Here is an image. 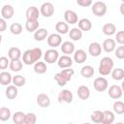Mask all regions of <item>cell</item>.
Returning <instances> with one entry per match:
<instances>
[{
  "instance_id": "6da1fadb",
  "label": "cell",
  "mask_w": 124,
  "mask_h": 124,
  "mask_svg": "<svg viewBox=\"0 0 124 124\" xmlns=\"http://www.w3.org/2000/svg\"><path fill=\"white\" fill-rule=\"evenodd\" d=\"M112 67H113V60L108 56L103 57L99 65V73L102 76H107L111 72Z\"/></svg>"
},
{
  "instance_id": "7a4b0ae2",
  "label": "cell",
  "mask_w": 124,
  "mask_h": 124,
  "mask_svg": "<svg viewBox=\"0 0 124 124\" xmlns=\"http://www.w3.org/2000/svg\"><path fill=\"white\" fill-rule=\"evenodd\" d=\"M92 13L97 16H103L107 13V5L104 1H96L92 6Z\"/></svg>"
},
{
  "instance_id": "3957f363",
  "label": "cell",
  "mask_w": 124,
  "mask_h": 124,
  "mask_svg": "<svg viewBox=\"0 0 124 124\" xmlns=\"http://www.w3.org/2000/svg\"><path fill=\"white\" fill-rule=\"evenodd\" d=\"M41 14L46 16V17H49L53 15L54 13V6L51 2H45L42 4L41 6Z\"/></svg>"
},
{
  "instance_id": "277c9868",
  "label": "cell",
  "mask_w": 124,
  "mask_h": 124,
  "mask_svg": "<svg viewBox=\"0 0 124 124\" xmlns=\"http://www.w3.org/2000/svg\"><path fill=\"white\" fill-rule=\"evenodd\" d=\"M58 57H59L58 51H57L56 49H54V48L47 49V50L46 51V53H45V56H44L45 61H46V63H49V64H52V63L56 62V60L59 59Z\"/></svg>"
},
{
  "instance_id": "5b68a950",
  "label": "cell",
  "mask_w": 124,
  "mask_h": 124,
  "mask_svg": "<svg viewBox=\"0 0 124 124\" xmlns=\"http://www.w3.org/2000/svg\"><path fill=\"white\" fill-rule=\"evenodd\" d=\"M93 85L97 91L103 92L108 88V80L105 78H95Z\"/></svg>"
},
{
  "instance_id": "8992f818",
  "label": "cell",
  "mask_w": 124,
  "mask_h": 124,
  "mask_svg": "<svg viewBox=\"0 0 124 124\" xmlns=\"http://www.w3.org/2000/svg\"><path fill=\"white\" fill-rule=\"evenodd\" d=\"M27 20H38L39 18V10L36 6H30L27 8L25 13Z\"/></svg>"
},
{
  "instance_id": "52a82bcc",
  "label": "cell",
  "mask_w": 124,
  "mask_h": 124,
  "mask_svg": "<svg viewBox=\"0 0 124 124\" xmlns=\"http://www.w3.org/2000/svg\"><path fill=\"white\" fill-rule=\"evenodd\" d=\"M72 101H73V93L70 90L64 89L61 92H59V95H58V102L59 103L65 102V103H68L69 104Z\"/></svg>"
},
{
  "instance_id": "ba28073f",
  "label": "cell",
  "mask_w": 124,
  "mask_h": 124,
  "mask_svg": "<svg viewBox=\"0 0 124 124\" xmlns=\"http://www.w3.org/2000/svg\"><path fill=\"white\" fill-rule=\"evenodd\" d=\"M61 42H62L61 36H60V34H57V33L50 34L47 38V44L49 46H52V47H56V46H60Z\"/></svg>"
},
{
  "instance_id": "9c48e42d",
  "label": "cell",
  "mask_w": 124,
  "mask_h": 124,
  "mask_svg": "<svg viewBox=\"0 0 124 124\" xmlns=\"http://www.w3.org/2000/svg\"><path fill=\"white\" fill-rule=\"evenodd\" d=\"M64 17H65V20L67 21V23L75 24L78 22V15L73 10H66L64 13Z\"/></svg>"
},
{
  "instance_id": "30bf717a",
  "label": "cell",
  "mask_w": 124,
  "mask_h": 124,
  "mask_svg": "<svg viewBox=\"0 0 124 124\" xmlns=\"http://www.w3.org/2000/svg\"><path fill=\"white\" fill-rule=\"evenodd\" d=\"M88 51H89V54H91V56H94V57H97L101 54L102 52V47H101V45L97 42H93L89 45V47H88Z\"/></svg>"
},
{
  "instance_id": "8fae6325",
  "label": "cell",
  "mask_w": 124,
  "mask_h": 124,
  "mask_svg": "<svg viewBox=\"0 0 124 124\" xmlns=\"http://www.w3.org/2000/svg\"><path fill=\"white\" fill-rule=\"evenodd\" d=\"M37 104L42 108H46L50 105V99L46 94L40 93L37 96Z\"/></svg>"
},
{
  "instance_id": "7c38bea8",
  "label": "cell",
  "mask_w": 124,
  "mask_h": 124,
  "mask_svg": "<svg viewBox=\"0 0 124 124\" xmlns=\"http://www.w3.org/2000/svg\"><path fill=\"white\" fill-rule=\"evenodd\" d=\"M122 88L118 85H111L108 89V95L112 99H118L122 96Z\"/></svg>"
},
{
  "instance_id": "4fadbf2b",
  "label": "cell",
  "mask_w": 124,
  "mask_h": 124,
  "mask_svg": "<svg viewBox=\"0 0 124 124\" xmlns=\"http://www.w3.org/2000/svg\"><path fill=\"white\" fill-rule=\"evenodd\" d=\"M78 96L81 100H87L90 96V90L86 85H79L78 87Z\"/></svg>"
},
{
  "instance_id": "5bb4252c",
  "label": "cell",
  "mask_w": 124,
  "mask_h": 124,
  "mask_svg": "<svg viewBox=\"0 0 124 124\" xmlns=\"http://www.w3.org/2000/svg\"><path fill=\"white\" fill-rule=\"evenodd\" d=\"M14 15V8L10 4H6L1 9V16L3 18H11Z\"/></svg>"
},
{
  "instance_id": "9a60e30c",
  "label": "cell",
  "mask_w": 124,
  "mask_h": 124,
  "mask_svg": "<svg viewBox=\"0 0 124 124\" xmlns=\"http://www.w3.org/2000/svg\"><path fill=\"white\" fill-rule=\"evenodd\" d=\"M72 64H73L72 58L70 56H68V55H62L58 59V66L60 68H62V69L69 68V67H71Z\"/></svg>"
},
{
  "instance_id": "2e32d148",
  "label": "cell",
  "mask_w": 124,
  "mask_h": 124,
  "mask_svg": "<svg viewBox=\"0 0 124 124\" xmlns=\"http://www.w3.org/2000/svg\"><path fill=\"white\" fill-rule=\"evenodd\" d=\"M8 55L12 60H19V58L21 56V51L18 47L12 46V47H10V49L8 51Z\"/></svg>"
},
{
  "instance_id": "e0dca14e",
  "label": "cell",
  "mask_w": 124,
  "mask_h": 124,
  "mask_svg": "<svg viewBox=\"0 0 124 124\" xmlns=\"http://www.w3.org/2000/svg\"><path fill=\"white\" fill-rule=\"evenodd\" d=\"M87 58V54L83 49H78L74 54V59L77 63H83Z\"/></svg>"
},
{
  "instance_id": "ac0fdd59",
  "label": "cell",
  "mask_w": 124,
  "mask_h": 124,
  "mask_svg": "<svg viewBox=\"0 0 124 124\" xmlns=\"http://www.w3.org/2000/svg\"><path fill=\"white\" fill-rule=\"evenodd\" d=\"M61 50L65 54H71L75 50V46H74L73 43H71L69 41H66L61 45Z\"/></svg>"
},
{
  "instance_id": "d6986e66",
  "label": "cell",
  "mask_w": 124,
  "mask_h": 124,
  "mask_svg": "<svg viewBox=\"0 0 124 124\" xmlns=\"http://www.w3.org/2000/svg\"><path fill=\"white\" fill-rule=\"evenodd\" d=\"M69 36H70V38H71L72 40H74V41H79V40L81 39V37H82V32H81V30H80L79 28L74 27V28H72V29L70 30Z\"/></svg>"
},
{
  "instance_id": "ffe728a7",
  "label": "cell",
  "mask_w": 124,
  "mask_h": 124,
  "mask_svg": "<svg viewBox=\"0 0 124 124\" xmlns=\"http://www.w3.org/2000/svg\"><path fill=\"white\" fill-rule=\"evenodd\" d=\"M80 74H81V76H82L83 78H89L93 77V75H94V69H93V67L90 66V65H85V66H83V67L81 68Z\"/></svg>"
},
{
  "instance_id": "44dd1931",
  "label": "cell",
  "mask_w": 124,
  "mask_h": 124,
  "mask_svg": "<svg viewBox=\"0 0 124 124\" xmlns=\"http://www.w3.org/2000/svg\"><path fill=\"white\" fill-rule=\"evenodd\" d=\"M17 93H18V91H17V88L16 85H9L6 88V96L10 100L15 99L17 96Z\"/></svg>"
},
{
  "instance_id": "7402d4cb",
  "label": "cell",
  "mask_w": 124,
  "mask_h": 124,
  "mask_svg": "<svg viewBox=\"0 0 124 124\" xmlns=\"http://www.w3.org/2000/svg\"><path fill=\"white\" fill-rule=\"evenodd\" d=\"M92 27V23L88 18H81L78 21V28L81 31H88Z\"/></svg>"
},
{
  "instance_id": "603a6c76",
  "label": "cell",
  "mask_w": 124,
  "mask_h": 124,
  "mask_svg": "<svg viewBox=\"0 0 124 124\" xmlns=\"http://www.w3.org/2000/svg\"><path fill=\"white\" fill-rule=\"evenodd\" d=\"M46 36H47V30L45 28H39L34 33V39L36 41H39V42L45 40L46 38Z\"/></svg>"
},
{
  "instance_id": "cb8c5ba5",
  "label": "cell",
  "mask_w": 124,
  "mask_h": 124,
  "mask_svg": "<svg viewBox=\"0 0 124 124\" xmlns=\"http://www.w3.org/2000/svg\"><path fill=\"white\" fill-rule=\"evenodd\" d=\"M103 47L107 52H111L115 48V41L112 39H106L103 43Z\"/></svg>"
},
{
  "instance_id": "d4e9b609",
  "label": "cell",
  "mask_w": 124,
  "mask_h": 124,
  "mask_svg": "<svg viewBox=\"0 0 124 124\" xmlns=\"http://www.w3.org/2000/svg\"><path fill=\"white\" fill-rule=\"evenodd\" d=\"M22 61H23V63H25L26 65H31V64H33V63L35 62L31 49H27V50L23 53V55H22Z\"/></svg>"
},
{
  "instance_id": "484cf974",
  "label": "cell",
  "mask_w": 124,
  "mask_h": 124,
  "mask_svg": "<svg viewBox=\"0 0 124 124\" xmlns=\"http://www.w3.org/2000/svg\"><path fill=\"white\" fill-rule=\"evenodd\" d=\"M13 80L12 76L8 72H1L0 73V83L2 85H8Z\"/></svg>"
},
{
  "instance_id": "4316f807",
  "label": "cell",
  "mask_w": 124,
  "mask_h": 124,
  "mask_svg": "<svg viewBox=\"0 0 124 124\" xmlns=\"http://www.w3.org/2000/svg\"><path fill=\"white\" fill-rule=\"evenodd\" d=\"M104 34L108 35V36H110V35H113L116 31V27L113 23H106L104 24L103 28H102Z\"/></svg>"
},
{
  "instance_id": "83f0119b",
  "label": "cell",
  "mask_w": 124,
  "mask_h": 124,
  "mask_svg": "<svg viewBox=\"0 0 124 124\" xmlns=\"http://www.w3.org/2000/svg\"><path fill=\"white\" fill-rule=\"evenodd\" d=\"M113 121H114V113L110 110H105L102 124H111Z\"/></svg>"
},
{
  "instance_id": "f1b7e54d",
  "label": "cell",
  "mask_w": 124,
  "mask_h": 124,
  "mask_svg": "<svg viewBox=\"0 0 124 124\" xmlns=\"http://www.w3.org/2000/svg\"><path fill=\"white\" fill-rule=\"evenodd\" d=\"M25 114L22 111H16L14 113L13 115V121L15 124H24V118H25Z\"/></svg>"
},
{
  "instance_id": "f546056e",
  "label": "cell",
  "mask_w": 124,
  "mask_h": 124,
  "mask_svg": "<svg viewBox=\"0 0 124 124\" xmlns=\"http://www.w3.org/2000/svg\"><path fill=\"white\" fill-rule=\"evenodd\" d=\"M39 27V21L38 20H26L25 28L28 32H34L37 31Z\"/></svg>"
},
{
  "instance_id": "4dcf8cb0",
  "label": "cell",
  "mask_w": 124,
  "mask_h": 124,
  "mask_svg": "<svg viewBox=\"0 0 124 124\" xmlns=\"http://www.w3.org/2000/svg\"><path fill=\"white\" fill-rule=\"evenodd\" d=\"M55 29L59 34H66L69 31V26L64 21H58L55 24Z\"/></svg>"
},
{
  "instance_id": "1f68e13d",
  "label": "cell",
  "mask_w": 124,
  "mask_h": 124,
  "mask_svg": "<svg viewBox=\"0 0 124 124\" xmlns=\"http://www.w3.org/2000/svg\"><path fill=\"white\" fill-rule=\"evenodd\" d=\"M34 71L37 74H44V73H46V63L42 62V61L36 62L35 65H34Z\"/></svg>"
},
{
  "instance_id": "d6a6232c",
  "label": "cell",
  "mask_w": 124,
  "mask_h": 124,
  "mask_svg": "<svg viewBox=\"0 0 124 124\" xmlns=\"http://www.w3.org/2000/svg\"><path fill=\"white\" fill-rule=\"evenodd\" d=\"M104 118V111L101 110H95L92 114H91V120L95 123H102Z\"/></svg>"
},
{
  "instance_id": "836d02e7",
  "label": "cell",
  "mask_w": 124,
  "mask_h": 124,
  "mask_svg": "<svg viewBox=\"0 0 124 124\" xmlns=\"http://www.w3.org/2000/svg\"><path fill=\"white\" fill-rule=\"evenodd\" d=\"M111 77L115 80H121L124 78V70L121 68H116V69L112 70Z\"/></svg>"
},
{
  "instance_id": "e575fe53",
  "label": "cell",
  "mask_w": 124,
  "mask_h": 124,
  "mask_svg": "<svg viewBox=\"0 0 124 124\" xmlns=\"http://www.w3.org/2000/svg\"><path fill=\"white\" fill-rule=\"evenodd\" d=\"M60 74L62 75V77L65 78L66 81H70L71 78H72V77L75 74V71L73 69H71V68H66V69H63L60 72Z\"/></svg>"
},
{
  "instance_id": "d590c367",
  "label": "cell",
  "mask_w": 124,
  "mask_h": 124,
  "mask_svg": "<svg viewBox=\"0 0 124 124\" xmlns=\"http://www.w3.org/2000/svg\"><path fill=\"white\" fill-rule=\"evenodd\" d=\"M10 31L14 34V35H19L22 32V26L20 23L18 22H14L11 24L10 26Z\"/></svg>"
},
{
  "instance_id": "8d00e7d4",
  "label": "cell",
  "mask_w": 124,
  "mask_h": 124,
  "mask_svg": "<svg viewBox=\"0 0 124 124\" xmlns=\"http://www.w3.org/2000/svg\"><path fill=\"white\" fill-rule=\"evenodd\" d=\"M11 117V110L8 108L2 107L0 108V119L2 121H6Z\"/></svg>"
},
{
  "instance_id": "74e56055",
  "label": "cell",
  "mask_w": 124,
  "mask_h": 124,
  "mask_svg": "<svg viewBox=\"0 0 124 124\" xmlns=\"http://www.w3.org/2000/svg\"><path fill=\"white\" fill-rule=\"evenodd\" d=\"M10 69L14 72H18L22 69V62L20 60H12L10 62Z\"/></svg>"
},
{
  "instance_id": "f35d334b",
  "label": "cell",
  "mask_w": 124,
  "mask_h": 124,
  "mask_svg": "<svg viewBox=\"0 0 124 124\" xmlns=\"http://www.w3.org/2000/svg\"><path fill=\"white\" fill-rule=\"evenodd\" d=\"M26 82V79L23 76H20V75H16L13 78V83L14 85L16 86H23Z\"/></svg>"
},
{
  "instance_id": "ab89813d",
  "label": "cell",
  "mask_w": 124,
  "mask_h": 124,
  "mask_svg": "<svg viewBox=\"0 0 124 124\" xmlns=\"http://www.w3.org/2000/svg\"><path fill=\"white\" fill-rule=\"evenodd\" d=\"M37 121V116L33 112H28L25 114L24 124H35Z\"/></svg>"
},
{
  "instance_id": "60d3db41",
  "label": "cell",
  "mask_w": 124,
  "mask_h": 124,
  "mask_svg": "<svg viewBox=\"0 0 124 124\" xmlns=\"http://www.w3.org/2000/svg\"><path fill=\"white\" fill-rule=\"evenodd\" d=\"M113 110L117 114H122L124 113V103L120 101H116L113 104Z\"/></svg>"
},
{
  "instance_id": "b9f144b4",
  "label": "cell",
  "mask_w": 124,
  "mask_h": 124,
  "mask_svg": "<svg viewBox=\"0 0 124 124\" xmlns=\"http://www.w3.org/2000/svg\"><path fill=\"white\" fill-rule=\"evenodd\" d=\"M31 51H32V54H33L35 62H37L42 56V49L40 47H34V48L31 49Z\"/></svg>"
},
{
  "instance_id": "7bdbcfd3",
  "label": "cell",
  "mask_w": 124,
  "mask_h": 124,
  "mask_svg": "<svg viewBox=\"0 0 124 124\" xmlns=\"http://www.w3.org/2000/svg\"><path fill=\"white\" fill-rule=\"evenodd\" d=\"M54 79L57 81V83H58L60 86H64V85L67 83V81L65 80V78L62 77V75H61L60 73L55 74V76H54Z\"/></svg>"
},
{
  "instance_id": "ee69618b",
  "label": "cell",
  "mask_w": 124,
  "mask_h": 124,
  "mask_svg": "<svg viewBox=\"0 0 124 124\" xmlns=\"http://www.w3.org/2000/svg\"><path fill=\"white\" fill-rule=\"evenodd\" d=\"M115 56L119 59H124V46L121 45L118 47H116L115 50Z\"/></svg>"
},
{
  "instance_id": "f6af8a7d",
  "label": "cell",
  "mask_w": 124,
  "mask_h": 124,
  "mask_svg": "<svg viewBox=\"0 0 124 124\" xmlns=\"http://www.w3.org/2000/svg\"><path fill=\"white\" fill-rule=\"evenodd\" d=\"M8 63H9V60L6 56H1L0 57V69L1 70H4L8 67Z\"/></svg>"
},
{
  "instance_id": "bcb514c9",
  "label": "cell",
  "mask_w": 124,
  "mask_h": 124,
  "mask_svg": "<svg viewBox=\"0 0 124 124\" xmlns=\"http://www.w3.org/2000/svg\"><path fill=\"white\" fill-rule=\"evenodd\" d=\"M116 42L120 45H124V31H118L116 33Z\"/></svg>"
},
{
  "instance_id": "7dc6e473",
  "label": "cell",
  "mask_w": 124,
  "mask_h": 124,
  "mask_svg": "<svg viewBox=\"0 0 124 124\" xmlns=\"http://www.w3.org/2000/svg\"><path fill=\"white\" fill-rule=\"evenodd\" d=\"M77 3L82 7H87L92 4V1L91 0H77Z\"/></svg>"
},
{
  "instance_id": "c3c4849f",
  "label": "cell",
  "mask_w": 124,
  "mask_h": 124,
  "mask_svg": "<svg viewBox=\"0 0 124 124\" xmlns=\"http://www.w3.org/2000/svg\"><path fill=\"white\" fill-rule=\"evenodd\" d=\"M7 27V24H6V21L4 18H0V32H3Z\"/></svg>"
},
{
  "instance_id": "681fc988",
  "label": "cell",
  "mask_w": 124,
  "mask_h": 124,
  "mask_svg": "<svg viewBox=\"0 0 124 124\" xmlns=\"http://www.w3.org/2000/svg\"><path fill=\"white\" fill-rule=\"evenodd\" d=\"M119 9H120V13L124 16V1L121 3V5H120V8H119Z\"/></svg>"
},
{
  "instance_id": "f907efd6",
  "label": "cell",
  "mask_w": 124,
  "mask_h": 124,
  "mask_svg": "<svg viewBox=\"0 0 124 124\" xmlns=\"http://www.w3.org/2000/svg\"><path fill=\"white\" fill-rule=\"evenodd\" d=\"M121 88H122V91L124 92V80H123L122 83H121Z\"/></svg>"
},
{
  "instance_id": "816d5d0a",
  "label": "cell",
  "mask_w": 124,
  "mask_h": 124,
  "mask_svg": "<svg viewBox=\"0 0 124 124\" xmlns=\"http://www.w3.org/2000/svg\"><path fill=\"white\" fill-rule=\"evenodd\" d=\"M116 124H124V123H122V122H118V123H116Z\"/></svg>"
},
{
  "instance_id": "f5cc1de1",
  "label": "cell",
  "mask_w": 124,
  "mask_h": 124,
  "mask_svg": "<svg viewBox=\"0 0 124 124\" xmlns=\"http://www.w3.org/2000/svg\"><path fill=\"white\" fill-rule=\"evenodd\" d=\"M83 124H90V123H83Z\"/></svg>"
},
{
  "instance_id": "db71d44e",
  "label": "cell",
  "mask_w": 124,
  "mask_h": 124,
  "mask_svg": "<svg viewBox=\"0 0 124 124\" xmlns=\"http://www.w3.org/2000/svg\"><path fill=\"white\" fill-rule=\"evenodd\" d=\"M68 124H74V123H68Z\"/></svg>"
}]
</instances>
